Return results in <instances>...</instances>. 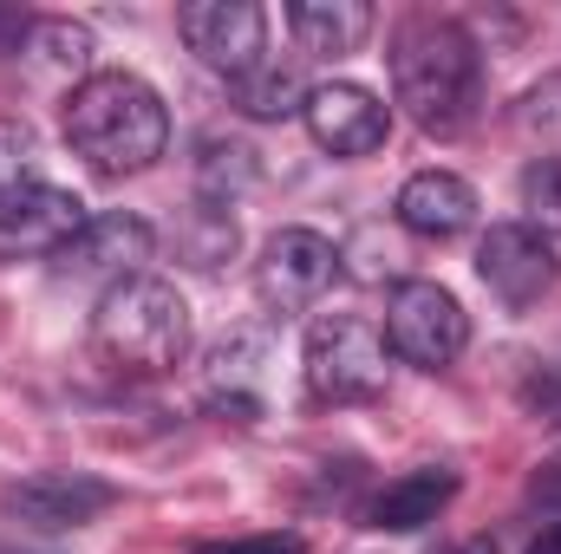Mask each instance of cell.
<instances>
[{
    "label": "cell",
    "mask_w": 561,
    "mask_h": 554,
    "mask_svg": "<svg viewBox=\"0 0 561 554\" xmlns=\"http://www.w3.org/2000/svg\"><path fill=\"white\" fill-rule=\"evenodd\" d=\"M392 92L424 138H463L483 112V53L457 20L412 13L392 33Z\"/></svg>",
    "instance_id": "obj_1"
},
{
    "label": "cell",
    "mask_w": 561,
    "mask_h": 554,
    "mask_svg": "<svg viewBox=\"0 0 561 554\" xmlns=\"http://www.w3.org/2000/svg\"><path fill=\"white\" fill-rule=\"evenodd\" d=\"M59 131L99 176H138L170 143V112L138 72H92L72 85Z\"/></svg>",
    "instance_id": "obj_2"
},
{
    "label": "cell",
    "mask_w": 561,
    "mask_h": 554,
    "mask_svg": "<svg viewBox=\"0 0 561 554\" xmlns=\"http://www.w3.org/2000/svg\"><path fill=\"white\" fill-rule=\"evenodd\" d=\"M92 346L125 379H163L190 353V307L170 280L131 275L99 293L92 307Z\"/></svg>",
    "instance_id": "obj_3"
},
{
    "label": "cell",
    "mask_w": 561,
    "mask_h": 554,
    "mask_svg": "<svg viewBox=\"0 0 561 554\" xmlns=\"http://www.w3.org/2000/svg\"><path fill=\"white\" fill-rule=\"evenodd\" d=\"M307 392L327 405H366L386 392V333L366 313H320L300 346Z\"/></svg>",
    "instance_id": "obj_4"
},
{
    "label": "cell",
    "mask_w": 561,
    "mask_h": 554,
    "mask_svg": "<svg viewBox=\"0 0 561 554\" xmlns=\"http://www.w3.org/2000/svg\"><path fill=\"white\" fill-rule=\"evenodd\" d=\"M386 346L419 366V372H444L463 346H470V313L457 307L450 287L437 280H405L386 307Z\"/></svg>",
    "instance_id": "obj_5"
},
{
    "label": "cell",
    "mask_w": 561,
    "mask_h": 554,
    "mask_svg": "<svg viewBox=\"0 0 561 554\" xmlns=\"http://www.w3.org/2000/svg\"><path fill=\"white\" fill-rule=\"evenodd\" d=\"M176 33L229 85H242L249 72L268 66V13L255 0H190V7H176Z\"/></svg>",
    "instance_id": "obj_6"
},
{
    "label": "cell",
    "mask_w": 561,
    "mask_h": 554,
    "mask_svg": "<svg viewBox=\"0 0 561 554\" xmlns=\"http://www.w3.org/2000/svg\"><path fill=\"white\" fill-rule=\"evenodd\" d=\"M112 503H118V489L99 483V476H79V470H39V476H20V483L0 489V516H7L13 529H33V535L85 529V522H99Z\"/></svg>",
    "instance_id": "obj_7"
},
{
    "label": "cell",
    "mask_w": 561,
    "mask_h": 554,
    "mask_svg": "<svg viewBox=\"0 0 561 554\" xmlns=\"http://www.w3.org/2000/svg\"><path fill=\"white\" fill-rule=\"evenodd\" d=\"M340 275V249L320 235V229H275L262 242V262H255V293L268 313H307Z\"/></svg>",
    "instance_id": "obj_8"
},
{
    "label": "cell",
    "mask_w": 561,
    "mask_h": 554,
    "mask_svg": "<svg viewBox=\"0 0 561 554\" xmlns=\"http://www.w3.org/2000/svg\"><path fill=\"white\" fill-rule=\"evenodd\" d=\"M477 275L483 287L503 300V307H536L549 287H556V249H549V235H536L529 222H490V235L477 242Z\"/></svg>",
    "instance_id": "obj_9"
},
{
    "label": "cell",
    "mask_w": 561,
    "mask_h": 554,
    "mask_svg": "<svg viewBox=\"0 0 561 554\" xmlns=\"http://www.w3.org/2000/svg\"><path fill=\"white\" fill-rule=\"evenodd\" d=\"M150 249H157L150 222H144V216H125V209H112V216H92V222L53 255V268L72 275V280H105V287H118V280L144 275Z\"/></svg>",
    "instance_id": "obj_10"
},
{
    "label": "cell",
    "mask_w": 561,
    "mask_h": 554,
    "mask_svg": "<svg viewBox=\"0 0 561 554\" xmlns=\"http://www.w3.org/2000/svg\"><path fill=\"white\" fill-rule=\"evenodd\" d=\"M300 118H307V138L320 143V150H333V157H373L379 143L392 138V112L366 85H346V79L313 85L307 105H300Z\"/></svg>",
    "instance_id": "obj_11"
},
{
    "label": "cell",
    "mask_w": 561,
    "mask_h": 554,
    "mask_svg": "<svg viewBox=\"0 0 561 554\" xmlns=\"http://www.w3.org/2000/svg\"><path fill=\"white\" fill-rule=\"evenodd\" d=\"M85 203L59 183H26L13 196H0V249H26V255H59L79 229H85Z\"/></svg>",
    "instance_id": "obj_12"
},
{
    "label": "cell",
    "mask_w": 561,
    "mask_h": 554,
    "mask_svg": "<svg viewBox=\"0 0 561 554\" xmlns=\"http://www.w3.org/2000/svg\"><path fill=\"white\" fill-rule=\"evenodd\" d=\"M399 222L424 242H450V235H463L477 222V189L457 170H419L399 189Z\"/></svg>",
    "instance_id": "obj_13"
},
{
    "label": "cell",
    "mask_w": 561,
    "mask_h": 554,
    "mask_svg": "<svg viewBox=\"0 0 561 554\" xmlns=\"http://www.w3.org/2000/svg\"><path fill=\"white\" fill-rule=\"evenodd\" d=\"M457 496V470H412L399 483H386L366 509V529L379 535H419L424 522H437Z\"/></svg>",
    "instance_id": "obj_14"
},
{
    "label": "cell",
    "mask_w": 561,
    "mask_h": 554,
    "mask_svg": "<svg viewBox=\"0 0 561 554\" xmlns=\"http://www.w3.org/2000/svg\"><path fill=\"white\" fill-rule=\"evenodd\" d=\"M287 33L307 59H346L373 33V7L359 0H287Z\"/></svg>",
    "instance_id": "obj_15"
},
{
    "label": "cell",
    "mask_w": 561,
    "mask_h": 554,
    "mask_svg": "<svg viewBox=\"0 0 561 554\" xmlns=\"http://www.w3.org/2000/svg\"><path fill=\"white\" fill-rule=\"evenodd\" d=\"M236 242H242V229H236V216H229V203H196L190 216H183V229H176V249H183V262L190 268H222L229 255H236Z\"/></svg>",
    "instance_id": "obj_16"
},
{
    "label": "cell",
    "mask_w": 561,
    "mask_h": 554,
    "mask_svg": "<svg viewBox=\"0 0 561 554\" xmlns=\"http://www.w3.org/2000/svg\"><path fill=\"white\" fill-rule=\"evenodd\" d=\"M236 105H242L249 118H294V112L307 105V92H300V72L268 59L262 72H249V79L236 85Z\"/></svg>",
    "instance_id": "obj_17"
},
{
    "label": "cell",
    "mask_w": 561,
    "mask_h": 554,
    "mask_svg": "<svg viewBox=\"0 0 561 554\" xmlns=\"http://www.w3.org/2000/svg\"><path fill=\"white\" fill-rule=\"evenodd\" d=\"M26 183H46L39 176V131L26 118H0V196H13Z\"/></svg>",
    "instance_id": "obj_18"
},
{
    "label": "cell",
    "mask_w": 561,
    "mask_h": 554,
    "mask_svg": "<svg viewBox=\"0 0 561 554\" xmlns=\"http://www.w3.org/2000/svg\"><path fill=\"white\" fill-rule=\"evenodd\" d=\"M523 209H529V229L561 242V157H542L523 170Z\"/></svg>",
    "instance_id": "obj_19"
},
{
    "label": "cell",
    "mask_w": 561,
    "mask_h": 554,
    "mask_svg": "<svg viewBox=\"0 0 561 554\" xmlns=\"http://www.w3.org/2000/svg\"><path fill=\"white\" fill-rule=\"evenodd\" d=\"M33 46H39L53 66H66V72H85V79H92V53H99L92 26H79V20H39V26H33Z\"/></svg>",
    "instance_id": "obj_20"
},
{
    "label": "cell",
    "mask_w": 561,
    "mask_h": 554,
    "mask_svg": "<svg viewBox=\"0 0 561 554\" xmlns=\"http://www.w3.org/2000/svg\"><path fill=\"white\" fill-rule=\"evenodd\" d=\"M516 118H523L529 131H542V138H561V72H549V79H536V85L523 92Z\"/></svg>",
    "instance_id": "obj_21"
},
{
    "label": "cell",
    "mask_w": 561,
    "mask_h": 554,
    "mask_svg": "<svg viewBox=\"0 0 561 554\" xmlns=\"http://www.w3.org/2000/svg\"><path fill=\"white\" fill-rule=\"evenodd\" d=\"M209 554H307V549H300V535H249V542H229V549Z\"/></svg>",
    "instance_id": "obj_22"
},
{
    "label": "cell",
    "mask_w": 561,
    "mask_h": 554,
    "mask_svg": "<svg viewBox=\"0 0 561 554\" xmlns=\"http://www.w3.org/2000/svg\"><path fill=\"white\" fill-rule=\"evenodd\" d=\"M20 33H26V13H13V7H0V53H7V46H13Z\"/></svg>",
    "instance_id": "obj_23"
},
{
    "label": "cell",
    "mask_w": 561,
    "mask_h": 554,
    "mask_svg": "<svg viewBox=\"0 0 561 554\" xmlns=\"http://www.w3.org/2000/svg\"><path fill=\"white\" fill-rule=\"evenodd\" d=\"M529 554H561V522H549V529H542V542H536Z\"/></svg>",
    "instance_id": "obj_24"
}]
</instances>
